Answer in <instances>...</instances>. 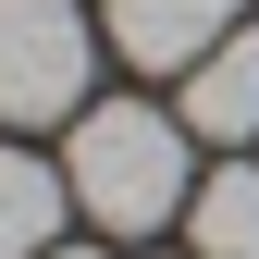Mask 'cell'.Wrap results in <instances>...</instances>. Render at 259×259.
Segmentation results:
<instances>
[{"instance_id": "2", "label": "cell", "mask_w": 259, "mask_h": 259, "mask_svg": "<svg viewBox=\"0 0 259 259\" xmlns=\"http://www.w3.org/2000/svg\"><path fill=\"white\" fill-rule=\"evenodd\" d=\"M99 74V25L74 0H0V123H74Z\"/></svg>"}, {"instance_id": "6", "label": "cell", "mask_w": 259, "mask_h": 259, "mask_svg": "<svg viewBox=\"0 0 259 259\" xmlns=\"http://www.w3.org/2000/svg\"><path fill=\"white\" fill-rule=\"evenodd\" d=\"M185 235H198V259H259V160H247V148L222 160V173H198Z\"/></svg>"}, {"instance_id": "7", "label": "cell", "mask_w": 259, "mask_h": 259, "mask_svg": "<svg viewBox=\"0 0 259 259\" xmlns=\"http://www.w3.org/2000/svg\"><path fill=\"white\" fill-rule=\"evenodd\" d=\"M50 259H99V247H50Z\"/></svg>"}, {"instance_id": "5", "label": "cell", "mask_w": 259, "mask_h": 259, "mask_svg": "<svg viewBox=\"0 0 259 259\" xmlns=\"http://www.w3.org/2000/svg\"><path fill=\"white\" fill-rule=\"evenodd\" d=\"M62 210H74V185H62L37 148H0V259H50Z\"/></svg>"}, {"instance_id": "1", "label": "cell", "mask_w": 259, "mask_h": 259, "mask_svg": "<svg viewBox=\"0 0 259 259\" xmlns=\"http://www.w3.org/2000/svg\"><path fill=\"white\" fill-rule=\"evenodd\" d=\"M62 185L99 235H160L198 198V136L185 111H148V99H87L74 111V148H62Z\"/></svg>"}, {"instance_id": "3", "label": "cell", "mask_w": 259, "mask_h": 259, "mask_svg": "<svg viewBox=\"0 0 259 259\" xmlns=\"http://www.w3.org/2000/svg\"><path fill=\"white\" fill-rule=\"evenodd\" d=\"M235 25H247V0H99V37L136 74H198Z\"/></svg>"}, {"instance_id": "4", "label": "cell", "mask_w": 259, "mask_h": 259, "mask_svg": "<svg viewBox=\"0 0 259 259\" xmlns=\"http://www.w3.org/2000/svg\"><path fill=\"white\" fill-rule=\"evenodd\" d=\"M185 136H210V148H247L259 136V25H235V37L185 74Z\"/></svg>"}]
</instances>
